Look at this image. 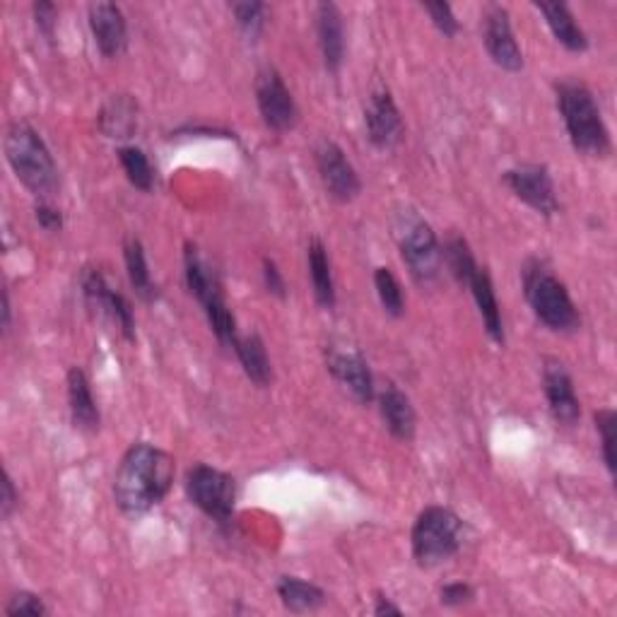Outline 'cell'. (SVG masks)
I'll return each mask as SVG.
<instances>
[{
  "label": "cell",
  "instance_id": "obj_1",
  "mask_svg": "<svg viewBox=\"0 0 617 617\" xmlns=\"http://www.w3.org/2000/svg\"><path fill=\"white\" fill-rule=\"evenodd\" d=\"M174 473L176 465L167 451L147 442L133 444L123 454L114 480L119 510L126 516H141L155 510L169 495Z\"/></svg>",
  "mask_w": 617,
  "mask_h": 617
},
{
  "label": "cell",
  "instance_id": "obj_2",
  "mask_svg": "<svg viewBox=\"0 0 617 617\" xmlns=\"http://www.w3.org/2000/svg\"><path fill=\"white\" fill-rule=\"evenodd\" d=\"M555 94L572 147L586 157H608L613 141L594 92L579 80H562L555 85Z\"/></svg>",
  "mask_w": 617,
  "mask_h": 617
},
{
  "label": "cell",
  "instance_id": "obj_3",
  "mask_svg": "<svg viewBox=\"0 0 617 617\" xmlns=\"http://www.w3.org/2000/svg\"><path fill=\"white\" fill-rule=\"evenodd\" d=\"M6 157L18 179L32 191L37 198H49L59 188V167L51 157L44 138L30 123L16 121L6 131Z\"/></svg>",
  "mask_w": 617,
  "mask_h": 617
},
{
  "label": "cell",
  "instance_id": "obj_4",
  "mask_svg": "<svg viewBox=\"0 0 617 617\" xmlns=\"http://www.w3.org/2000/svg\"><path fill=\"white\" fill-rule=\"evenodd\" d=\"M524 295L536 319L551 331L572 333L582 326V317L574 307L567 285L538 258L524 266Z\"/></svg>",
  "mask_w": 617,
  "mask_h": 617
},
{
  "label": "cell",
  "instance_id": "obj_5",
  "mask_svg": "<svg viewBox=\"0 0 617 617\" xmlns=\"http://www.w3.org/2000/svg\"><path fill=\"white\" fill-rule=\"evenodd\" d=\"M410 543H413V557L420 567L442 565L461 551L463 521L449 506L432 504L418 514Z\"/></svg>",
  "mask_w": 617,
  "mask_h": 617
},
{
  "label": "cell",
  "instance_id": "obj_6",
  "mask_svg": "<svg viewBox=\"0 0 617 617\" xmlns=\"http://www.w3.org/2000/svg\"><path fill=\"white\" fill-rule=\"evenodd\" d=\"M395 237H399L403 264L408 266L415 282H434L444 268V256L442 244H439L428 219H422L413 210H403L399 215V223H395Z\"/></svg>",
  "mask_w": 617,
  "mask_h": 617
},
{
  "label": "cell",
  "instance_id": "obj_7",
  "mask_svg": "<svg viewBox=\"0 0 617 617\" xmlns=\"http://www.w3.org/2000/svg\"><path fill=\"white\" fill-rule=\"evenodd\" d=\"M184 487L191 504L198 506L215 524L227 526L235 516L237 483L229 473L217 471L208 463H196L194 469H188Z\"/></svg>",
  "mask_w": 617,
  "mask_h": 617
},
{
  "label": "cell",
  "instance_id": "obj_8",
  "mask_svg": "<svg viewBox=\"0 0 617 617\" xmlns=\"http://www.w3.org/2000/svg\"><path fill=\"white\" fill-rule=\"evenodd\" d=\"M504 184L521 203H526L538 215L553 217L559 213L555 182L545 164H516V167L504 172Z\"/></svg>",
  "mask_w": 617,
  "mask_h": 617
},
{
  "label": "cell",
  "instance_id": "obj_9",
  "mask_svg": "<svg viewBox=\"0 0 617 617\" xmlns=\"http://www.w3.org/2000/svg\"><path fill=\"white\" fill-rule=\"evenodd\" d=\"M256 102H258L260 119H264V123L270 131L287 133L295 128V123L299 119L297 102L276 68H264V71L258 73Z\"/></svg>",
  "mask_w": 617,
  "mask_h": 617
},
{
  "label": "cell",
  "instance_id": "obj_10",
  "mask_svg": "<svg viewBox=\"0 0 617 617\" xmlns=\"http://www.w3.org/2000/svg\"><path fill=\"white\" fill-rule=\"evenodd\" d=\"M483 41L490 59L506 73H518L524 68V53L512 30L510 10L492 3L483 12Z\"/></svg>",
  "mask_w": 617,
  "mask_h": 617
},
{
  "label": "cell",
  "instance_id": "obj_11",
  "mask_svg": "<svg viewBox=\"0 0 617 617\" xmlns=\"http://www.w3.org/2000/svg\"><path fill=\"white\" fill-rule=\"evenodd\" d=\"M317 169L328 196L338 203H352L362 194V182L358 169L352 167L348 155L333 141H323L317 147Z\"/></svg>",
  "mask_w": 617,
  "mask_h": 617
},
{
  "label": "cell",
  "instance_id": "obj_12",
  "mask_svg": "<svg viewBox=\"0 0 617 617\" xmlns=\"http://www.w3.org/2000/svg\"><path fill=\"white\" fill-rule=\"evenodd\" d=\"M364 126L369 143L377 150H393L401 145L405 135L403 116L387 88H379L369 94V102L364 109Z\"/></svg>",
  "mask_w": 617,
  "mask_h": 617
},
{
  "label": "cell",
  "instance_id": "obj_13",
  "mask_svg": "<svg viewBox=\"0 0 617 617\" xmlns=\"http://www.w3.org/2000/svg\"><path fill=\"white\" fill-rule=\"evenodd\" d=\"M82 292H85V299L92 309H97L116 323L123 338L135 340V313L131 301L116 292L100 270H85V276H82Z\"/></svg>",
  "mask_w": 617,
  "mask_h": 617
},
{
  "label": "cell",
  "instance_id": "obj_14",
  "mask_svg": "<svg viewBox=\"0 0 617 617\" xmlns=\"http://www.w3.org/2000/svg\"><path fill=\"white\" fill-rule=\"evenodd\" d=\"M328 372L350 391V395L358 403L367 405L374 401V377L369 369L364 354L358 348H328L326 352Z\"/></svg>",
  "mask_w": 617,
  "mask_h": 617
},
{
  "label": "cell",
  "instance_id": "obj_15",
  "mask_svg": "<svg viewBox=\"0 0 617 617\" xmlns=\"http://www.w3.org/2000/svg\"><path fill=\"white\" fill-rule=\"evenodd\" d=\"M543 391L547 399V408H551V415L555 422L572 428L574 422L582 418V405L577 399V391H574V381L567 372V367L559 360L547 358L543 364Z\"/></svg>",
  "mask_w": 617,
  "mask_h": 617
},
{
  "label": "cell",
  "instance_id": "obj_16",
  "mask_svg": "<svg viewBox=\"0 0 617 617\" xmlns=\"http://www.w3.org/2000/svg\"><path fill=\"white\" fill-rule=\"evenodd\" d=\"M184 278L191 297H196L200 301L203 311L227 301L223 280H219L217 270L205 260V256L198 251V246L191 241H186L184 246Z\"/></svg>",
  "mask_w": 617,
  "mask_h": 617
},
{
  "label": "cell",
  "instance_id": "obj_17",
  "mask_svg": "<svg viewBox=\"0 0 617 617\" xmlns=\"http://www.w3.org/2000/svg\"><path fill=\"white\" fill-rule=\"evenodd\" d=\"M90 30L94 44L106 59H119L128 47V24L116 3L90 6Z\"/></svg>",
  "mask_w": 617,
  "mask_h": 617
},
{
  "label": "cell",
  "instance_id": "obj_18",
  "mask_svg": "<svg viewBox=\"0 0 617 617\" xmlns=\"http://www.w3.org/2000/svg\"><path fill=\"white\" fill-rule=\"evenodd\" d=\"M317 37L323 63L331 73H338L346 61V22L336 3L317 6Z\"/></svg>",
  "mask_w": 617,
  "mask_h": 617
},
{
  "label": "cell",
  "instance_id": "obj_19",
  "mask_svg": "<svg viewBox=\"0 0 617 617\" xmlns=\"http://www.w3.org/2000/svg\"><path fill=\"white\" fill-rule=\"evenodd\" d=\"M65 387H68V405H71L73 424L80 432L94 434L100 430L102 415H100L97 401H94V395H92L88 374L82 372L80 367H71L65 377Z\"/></svg>",
  "mask_w": 617,
  "mask_h": 617
},
{
  "label": "cell",
  "instance_id": "obj_20",
  "mask_svg": "<svg viewBox=\"0 0 617 617\" xmlns=\"http://www.w3.org/2000/svg\"><path fill=\"white\" fill-rule=\"evenodd\" d=\"M379 410H381L383 424H387L391 436L399 439V442H410V439L415 436V430H418L415 408L401 389H395V387L383 389L379 395Z\"/></svg>",
  "mask_w": 617,
  "mask_h": 617
},
{
  "label": "cell",
  "instance_id": "obj_21",
  "mask_svg": "<svg viewBox=\"0 0 617 617\" xmlns=\"http://www.w3.org/2000/svg\"><path fill=\"white\" fill-rule=\"evenodd\" d=\"M471 290L477 311H480V319L485 323V331L487 336L497 342V346H504V321H502V309H500V301H497V292H495V285H492V278L487 268H480L473 272L469 285H465Z\"/></svg>",
  "mask_w": 617,
  "mask_h": 617
},
{
  "label": "cell",
  "instance_id": "obj_22",
  "mask_svg": "<svg viewBox=\"0 0 617 617\" xmlns=\"http://www.w3.org/2000/svg\"><path fill=\"white\" fill-rule=\"evenodd\" d=\"M541 16L545 18L547 27H551L553 37L559 41L562 47L572 53H584L588 49V37L574 20L569 6L565 3H536Z\"/></svg>",
  "mask_w": 617,
  "mask_h": 617
},
{
  "label": "cell",
  "instance_id": "obj_23",
  "mask_svg": "<svg viewBox=\"0 0 617 617\" xmlns=\"http://www.w3.org/2000/svg\"><path fill=\"white\" fill-rule=\"evenodd\" d=\"M100 128L106 138L126 141L138 128V104L128 94H114L100 114Z\"/></svg>",
  "mask_w": 617,
  "mask_h": 617
},
{
  "label": "cell",
  "instance_id": "obj_24",
  "mask_svg": "<svg viewBox=\"0 0 617 617\" xmlns=\"http://www.w3.org/2000/svg\"><path fill=\"white\" fill-rule=\"evenodd\" d=\"M307 264H309V278L313 287V297H317L319 307L333 309L336 307V282L331 270V258L321 239H311L307 246Z\"/></svg>",
  "mask_w": 617,
  "mask_h": 617
},
{
  "label": "cell",
  "instance_id": "obj_25",
  "mask_svg": "<svg viewBox=\"0 0 617 617\" xmlns=\"http://www.w3.org/2000/svg\"><path fill=\"white\" fill-rule=\"evenodd\" d=\"M235 354L237 360L244 367V374L249 377L258 389H268L272 381V367H270V358L266 352V342L260 340V336L249 333V336H239V340L235 342Z\"/></svg>",
  "mask_w": 617,
  "mask_h": 617
},
{
  "label": "cell",
  "instance_id": "obj_26",
  "mask_svg": "<svg viewBox=\"0 0 617 617\" xmlns=\"http://www.w3.org/2000/svg\"><path fill=\"white\" fill-rule=\"evenodd\" d=\"M278 596L290 613H313L326 606V592L321 586L305 582L299 577H280Z\"/></svg>",
  "mask_w": 617,
  "mask_h": 617
},
{
  "label": "cell",
  "instance_id": "obj_27",
  "mask_svg": "<svg viewBox=\"0 0 617 617\" xmlns=\"http://www.w3.org/2000/svg\"><path fill=\"white\" fill-rule=\"evenodd\" d=\"M123 260H126V272H128V280H131L135 295H138L143 301L157 299V287L153 282V276H150L147 256H145L141 239L128 237L126 241H123Z\"/></svg>",
  "mask_w": 617,
  "mask_h": 617
},
{
  "label": "cell",
  "instance_id": "obj_28",
  "mask_svg": "<svg viewBox=\"0 0 617 617\" xmlns=\"http://www.w3.org/2000/svg\"><path fill=\"white\" fill-rule=\"evenodd\" d=\"M116 155L123 172L128 176V182L138 191H143V194H150V191L155 188V169L153 162L145 155V150L135 145H123L116 150Z\"/></svg>",
  "mask_w": 617,
  "mask_h": 617
},
{
  "label": "cell",
  "instance_id": "obj_29",
  "mask_svg": "<svg viewBox=\"0 0 617 617\" xmlns=\"http://www.w3.org/2000/svg\"><path fill=\"white\" fill-rule=\"evenodd\" d=\"M442 256H444V266L449 268L451 276L456 278V282L469 285L471 276L477 270V260L471 251L469 241L459 235H451L442 246Z\"/></svg>",
  "mask_w": 617,
  "mask_h": 617
},
{
  "label": "cell",
  "instance_id": "obj_30",
  "mask_svg": "<svg viewBox=\"0 0 617 617\" xmlns=\"http://www.w3.org/2000/svg\"><path fill=\"white\" fill-rule=\"evenodd\" d=\"M374 287H377V295H379L383 311H387L393 319H401L405 313V297H403V287H401L399 278H395L389 268H377Z\"/></svg>",
  "mask_w": 617,
  "mask_h": 617
},
{
  "label": "cell",
  "instance_id": "obj_31",
  "mask_svg": "<svg viewBox=\"0 0 617 617\" xmlns=\"http://www.w3.org/2000/svg\"><path fill=\"white\" fill-rule=\"evenodd\" d=\"M596 430L600 434V454L603 463H606L608 473L615 477L617 473V454H615V442H617V415L613 408H603L596 413Z\"/></svg>",
  "mask_w": 617,
  "mask_h": 617
},
{
  "label": "cell",
  "instance_id": "obj_32",
  "mask_svg": "<svg viewBox=\"0 0 617 617\" xmlns=\"http://www.w3.org/2000/svg\"><path fill=\"white\" fill-rule=\"evenodd\" d=\"M232 16H235V22L239 30L249 37L256 39L266 27V12L268 6L266 3H256V0H244V3H232Z\"/></svg>",
  "mask_w": 617,
  "mask_h": 617
},
{
  "label": "cell",
  "instance_id": "obj_33",
  "mask_svg": "<svg viewBox=\"0 0 617 617\" xmlns=\"http://www.w3.org/2000/svg\"><path fill=\"white\" fill-rule=\"evenodd\" d=\"M6 615L8 617H44V615H49V608H47V603L41 600L37 594L20 592L8 600Z\"/></svg>",
  "mask_w": 617,
  "mask_h": 617
},
{
  "label": "cell",
  "instance_id": "obj_34",
  "mask_svg": "<svg viewBox=\"0 0 617 617\" xmlns=\"http://www.w3.org/2000/svg\"><path fill=\"white\" fill-rule=\"evenodd\" d=\"M422 8H424V12H428L430 16V20H432V24L436 27L439 32H442L446 39H454L456 34H459V30H461V24H459V20H456V16H454V8H451L449 3H422Z\"/></svg>",
  "mask_w": 617,
  "mask_h": 617
},
{
  "label": "cell",
  "instance_id": "obj_35",
  "mask_svg": "<svg viewBox=\"0 0 617 617\" xmlns=\"http://www.w3.org/2000/svg\"><path fill=\"white\" fill-rule=\"evenodd\" d=\"M475 598V592L471 584L465 582H451L446 586H442V592H439V600H442V606L446 608H459L463 603H469Z\"/></svg>",
  "mask_w": 617,
  "mask_h": 617
},
{
  "label": "cell",
  "instance_id": "obj_36",
  "mask_svg": "<svg viewBox=\"0 0 617 617\" xmlns=\"http://www.w3.org/2000/svg\"><path fill=\"white\" fill-rule=\"evenodd\" d=\"M34 20H37L39 32L47 39H53V34H56V22H59V8L49 3V0H39V3H34Z\"/></svg>",
  "mask_w": 617,
  "mask_h": 617
},
{
  "label": "cell",
  "instance_id": "obj_37",
  "mask_svg": "<svg viewBox=\"0 0 617 617\" xmlns=\"http://www.w3.org/2000/svg\"><path fill=\"white\" fill-rule=\"evenodd\" d=\"M264 285H266V290L272 295V297H278V299H285L287 297V285H285V278H282V272L278 268V264L272 258H264Z\"/></svg>",
  "mask_w": 617,
  "mask_h": 617
},
{
  "label": "cell",
  "instance_id": "obj_38",
  "mask_svg": "<svg viewBox=\"0 0 617 617\" xmlns=\"http://www.w3.org/2000/svg\"><path fill=\"white\" fill-rule=\"evenodd\" d=\"M34 217H37L39 227L47 229V232H59L63 227L61 210H56V208H53V205H49L44 200H41L37 208H34Z\"/></svg>",
  "mask_w": 617,
  "mask_h": 617
},
{
  "label": "cell",
  "instance_id": "obj_39",
  "mask_svg": "<svg viewBox=\"0 0 617 617\" xmlns=\"http://www.w3.org/2000/svg\"><path fill=\"white\" fill-rule=\"evenodd\" d=\"M18 506H20V495H18V490H16V483H12L10 473H6V477H3V497H0V514H3V518L8 521L12 514H16Z\"/></svg>",
  "mask_w": 617,
  "mask_h": 617
},
{
  "label": "cell",
  "instance_id": "obj_40",
  "mask_svg": "<svg viewBox=\"0 0 617 617\" xmlns=\"http://www.w3.org/2000/svg\"><path fill=\"white\" fill-rule=\"evenodd\" d=\"M374 615L377 617H383V615H403V610L395 606V603L391 598H387L383 594H379L374 598Z\"/></svg>",
  "mask_w": 617,
  "mask_h": 617
},
{
  "label": "cell",
  "instance_id": "obj_41",
  "mask_svg": "<svg viewBox=\"0 0 617 617\" xmlns=\"http://www.w3.org/2000/svg\"><path fill=\"white\" fill-rule=\"evenodd\" d=\"M3 331H10V297L3 292Z\"/></svg>",
  "mask_w": 617,
  "mask_h": 617
}]
</instances>
